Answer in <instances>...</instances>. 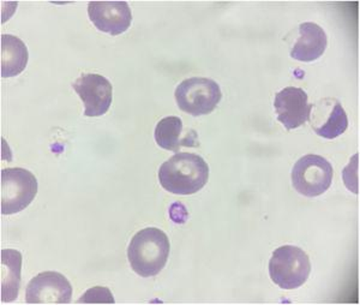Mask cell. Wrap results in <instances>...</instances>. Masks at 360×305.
<instances>
[{
  "label": "cell",
  "mask_w": 360,
  "mask_h": 305,
  "mask_svg": "<svg viewBox=\"0 0 360 305\" xmlns=\"http://www.w3.org/2000/svg\"><path fill=\"white\" fill-rule=\"evenodd\" d=\"M333 166L319 155L309 154L295 163L292 170V185L300 195L317 197L332 185Z\"/></svg>",
  "instance_id": "cell-6"
},
{
  "label": "cell",
  "mask_w": 360,
  "mask_h": 305,
  "mask_svg": "<svg viewBox=\"0 0 360 305\" xmlns=\"http://www.w3.org/2000/svg\"><path fill=\"white\" fill-rule=\"evenodd\" d=\"M21 252L13 249L1 250V301L16 299L21 287Z\"/></svg>",
  "instance_id": "cell-12"
},
{
  "label": "cell",
  "mask_w": 360,
  "mask_h": 305,
  "mask_svg": "<svg viewBox=\"0 0 360 305\" xmlns=\"http://www.w3.org/2000/svg\"><path fill=\"white\" fill-rule=\"evenodd\" d=\"M28 49L20 37L1 35V77H15L25 69Z\"/></svg>",
  "instance_id": "cell-13"
},
{
  "label": "cell",
  "mask_w": 360,
  "mask_h": 305,
  "mask_svg": "<svg viewBox=\"0 0 360 305\" xmlns=\"http://www.w3.org/2000/svg\"><path fill=\"white\" fill-rule=\"evenodd\" d=\"M347 114L341 106V104L335 101V105L333 106L327 122L319 127H315V132L323 139H334L339 137L340 135L344 134L345 131L347 130Z\"/></svg>",
  "instance_id": "cell-15"
},
{
  "label": "cell",
  "mask_w": 360,
  "mask_h": 305,
  "mask_svg": "<svg viewBox=\"0 0 360 305\" xmlns=\"http://www.w3.org/2000/svg\"><path fill=\"white\" fill-rule=\"evenodd\" d=\"M176 101L185 113L200 117L212 113L221 101L222 93L217 82L210 78L193 77L176 87Z\"/></svg>",
  "instance_id": "cell-4"
},
{
  "label": "cell",
  "mask_w": 360,
  "mask_h": 305,
  "mask_svg": "<svg viewBox=\"0 0 360 305\" xmlns=\"http://www.w3.org/2000/svg\"><path fill=\"white\" fill-rule=\"evenodd\" d=\"M88 15L96 29L113 37L125 33L131 25V10L127 1H91Z\"/></svg>",
  "instance_id": "cell-10"
},
{
  "label": "cell",
  "mask_w": 360,
  "mask_h": 305,
  "mask_svg": "<svg viewBox=\"0 0 360 305\" xmlns=\"http://www.w3.org/2000/svg\"><path fill=\"white\" fill-rule=\"evenodd\" d=\"M78 303H115V299L110 290L98 286L88 290Z\"/></svg>",
  "instance_id": "cell-16"
},
{
  "label": "cell",
  "mask_w": 360,
  "mask_h": 305,
  "mask_svg": "<svg viewBox=\"0 0 360 305\" xmlns=\"http://www.w3.org/2000/svg\"><path fill=\"white\" fill-rule=\"evenodd\" d=\"M299 33L300 37L292 49L291 57L304 63L317 61L327 49V34L312 22L300 25Z\"/></svg>",
  "instance_id": "cell-11"
},
{
  "label": "cell",
  "mask_w": 360,
  "mask_h": 305,
  "mask_svg": "<svg viewBox=\"0 0 360 305\" xmlns=\"http://www.w3.org/2000/svg\"><path fill=\"white\" fill-rule=\"evenodd\" d=\"M84 105V116L101 117L110 110L113 98L111 82L98 73H86L72 85Z\"/></svg>",
  "instance_id": "cell-7"
},
{
  "label": "cell",
  "mask_w": 360,
  "mask_h": 305,
  "mask_svg": "<svg viewBox=\"0 0 360 305\" xmlns=\"http://www.w3.org/2000/svg\"><path fill=\"white\" fill-rule=\"evenodd\" d=\"M71 296L72 286L63 274L44 272L37 274L29 282L25 291V301L29 304H68L71 301Z\"/></svg>",
  "instance_id": "cell-8"
},
{
  "label": "cell",
  "mask_w": 360,
  "mask_h": 305,
  "mask_svg": "<svg viewBox=\"0 0 360 305\" xmlns=\"http://www.w3.org/2000/svg\"><path fill=\"white\" fill-rule=\"evenodd\" d=\"M169 248V240L164 231L147 228L134 236L127 249V257L139 277H155L167 263Z\"/></svg>",
  "instance_id": "cell-2"
},
{
  "label": "cell",
  "mask_w": 360,
  "mask_h": 305,
  "mask_svg": "<svg viewBox=\"0 0 360 305\" xmlns=\"http://www.w3.org/2000/svg\"><path fill=\"white\" fill-rule=\"evenodd\" d=\"M274 107L278 122L287 130H295L309 122L314 105L302 88L287 87L275 95Z\"/></svg>",
  "instance_id": "cell-9"
},
{
  "label": "cell",
  "mask_w": 360,
  "mask_h": 305,
  "mask_svg": "<svg viewBox=\"0 0 360 305\" xmlns=\"http://www.w3.org/2000/svg\"><path fill=\"white\" fill-rule=\"evenodd\" d=\"M37 192L35 175L25 168H4L1 171V214L20 213L33 202Z\"/></svg>",
  "instance_id": "cell-5"
},
{
  "label": "cell",
  "mask_w": 360,
  "mask_h": 305,
  "mask_svg": "<svg viewBox=\"0 0 360 305\" xmlns=\"http://www.w3.org/2000/svg\"><path fill=\"white\" fill-rule=\"evenodd\" d=\"M209 166L200 155L176 153L159 170L161 187L174 195H193L208 182Z\"/></svg>",
  "instance_id": "cell-1"
},
{
  "label": "cell",
  "mask_w": 360,
  "mask_h": 305,
  "mask_svg": "<svg viewBox=\"0 0 360 305\" xmlns=\"http://www.w3.org/2000/svg\"><path fill=\"white\" fill-rule=\"evenodd\" d=\"M183 134V122L178 117L161 119L155 127L154 137L160 148L166 151H178L180 147H191L185 139H180Z\"/></svg>",
  "instance_id": "cell-14"
},
{
  "label": "cell",
  "mask_w": 360,
  "mask_h": 305,
  "mask_svg": "<svg viewBox=\"0 0 360 305\" xmlns=\"http://www.w3.org/2000/svg\"><path fill=\"white\" fill-rule=\"evenodd\" d=\"M310 272L311 263L307 252L295 245L276 249L269 261L270 279L280 289H298L307 282Z\"/></svg>",
  "instance_id": "cell-3"
}]
</instances>
